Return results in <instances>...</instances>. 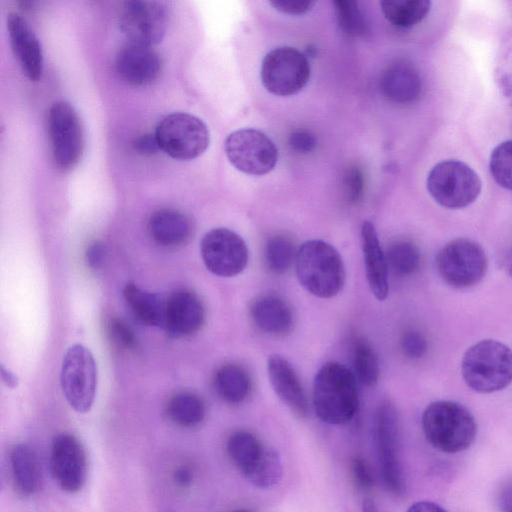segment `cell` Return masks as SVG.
<instances>
[{"label": "cell", "instance_id": "obj_1", "mask_svg": "<svg viewBox=\"0 0 512 512\" xmlns=\"http://www.w3.org/2000/svg\"><path fill=\"white\" fill-rule=\"evenodd\" d=\"M312 402L321 421L332 425L349 422L359 405L355 375L340 363H325L315 375Z\"/></svg>", "mask_w": 512, "mask_h": 512}, {"label": "cell", "instance_id": "obj_2", "mask_svg": "<svg viewBox=\"0 0 512 512\" xmlns=\"http://www.w3.org/2000/svg\"><path fill=\"white\" fill-rule=\"evenodd\" d=\"M421 426L425 439L443 453H458L469 448L477 435V424L463 405L439 400L424 410Z\"/></svg>", "mask_w": 512, "mask_h": 512}, {"label": "cell", "instance_id": "obj_3", "mask_svg": "<svg viewBox=\"0 0 512 512\" xmlns=\"http://www.w3.org/2000/svg\"><path fill=\"white\" fill-rule=\"evenodd\" d=\"M461 373L466 385L475 392L501 391L512 383V349L494 339L481 340L464 353Z\"/></svg>", "mask_w": 512, "mask_h": 512}, {"label": "cell", "instance_id": "obj_4", "mask_svg": "<svg viewBox=\"0 0 512 512\" xmlns=\"http://www.w3.org/2000/svg\"><path fill=\"white\" fill-rule=\"evenodd\" d=\"M296 274L300 284L312 295L331 298L345 283V269L338 251L322 240H308L297 250Z\"/></svg>", "mask_w": 512, "mask_h": 512}, {"label": "cell", "instance_id": "obj_5", "mask_svg": "<svg viewBox=\"0 0 512 512\" xmlns=\"http://www.w3.org/2000/svg\"><path fill=\"white\" fill-rule=\"evenodd\" d=\"M436 268L446 284L455 289L477 285L488 270V258L483 247L468 238H456L437 253Z\"/></svg>", "mask_w": 512, "mask_h": 512}, {"label": "cell", "instance_id": "obj_6", "mask_svg": "<svg viewBox=\"0 0 512 512\" xmlns=\"http://www.w3.org/2000/svg\"><path fill=\"white\" fill-rule=\"evenodd\" d=\"M432 198L447 209H462L472 204L481 192V180L466 163L446 160L437 163L427 177Z\"/></svg>", "mask_w": 512, "mask_h": 512}, {"label": "cell", "instance_id": "obj_7", "mask_svg": "<svg viewBox=\"0 0 512 512\" xmlns=\"http://www.w3.org/2000/svg\"><path fill=\"white\" fill-rule=\"evenodd\" d=\"M161 151L177 160H192L202 155L209 146L210 135L206 124L198 117L175 112L165 116L155 129Z\"/></svg>", "mask_w": 512, "mask_h": 512}, {"label": "cell", "instance_id": "obj_8", "mask_svg": "<svg viewBox=\"0 0 512 512\" xmlns=\"http://www.w3.org/2000/svg\"><path fill=\"white\" fill-rule=\"evenodd\" d=\"M47 128L52 158L58 169H73L81 159L84 137L79 116L66 101H57L48 111Z\"/></svg>", "mask_w": 512, "mask_h": 512}, {"label": "cell", "instance_id": "obj_9", "mask_svg": "<svg viewBox=\"0 0 512 512\" xmlns=\"http://www.w3.org/2000/svg\"><path fill=\"white\" fill-rule=\"evenodd\" d=\"M60 381L69 405L79 413L88 412L93 405L97 387V367L89 349L75 344L66 351Z\"/></svg>", "mask_w": 512, "mask_h": 512}, {"label": "cell", "instance_id": "obj_10", "mask_svg": "<svg viewBox=\"0 0 512 512\" xmlns=\"http://www.w3.org/2000/svg\"><path fill=\"white\" fill-rule=\"evenodd\" d=\"M261 80L276 96H291L303 89L310 78V65L299 50L281 46L268 52L261 65Z\"/></svg>", "mask_w": 512, "mask_h": 512}, {"label": "cell", "instance_id": "obj_11", "mask_svg": "<svg viewBox=\"0 0 512 512\" xmlns=\"http://www.w3.org/2000/svg\"><path fill=\"white\" fill-rule=\"evenodd\" d=\"M224 149L229 162L239 171L261 176L272 171L278 160V150L263 132L244 128L228 135Z\"/></svg>", "mask_w": 512, "mask_h": 512}, {"label": "cell", "instance_id": "obj_12", "mask_svg": "<svg viewBox=\"0 0 512 512\" xmlns=\"http://www.w3.org/2000/svg\"><path fill=\"white\" fill-rule=\"evenodd\" d=\"M375 442L384 487L391 494L400 496L405 490V480L399 459V418L395 407L389 402L378 408Z\"/></svg>", "mask_w": 512, "mask_h": 512}, {"label": "cell", "instance_id": "obj_13", "mask_svg": "<svg viewBox=\"0 0 512 512\" xmlns=\"http://www.w3.org/2000/svg\"><path fill=\"white\" fill-rule=\"evenodd\" d=\"M119 26L129 43L152 47L164 37L166 7L158 1H125L120 9Z\"/></svg>", "mask_w": 512, "mask_h": 512}, {"label": "cell", "instance_id": "obj_14", "mask_svg": "<svg viewBox=\"0 0 512 512\" xmlns=\"http://www.w3.org/2000/svg\"><path fill=\"white\" fill-rule=\"evenodd\" d=\"M200 251L206 268L220 277L241 273L248 262L245 241L227 228H215L207 232L201 240Z\"/></svg>", "mask_w": 512, "mask_h": 512}, {"label": "cell", "instance_id": "obj_15", "mask_svg": "<svg viewBox=\"0 0 512 512\" xmlns=\"http://www.w3.org/2000/svg\"><path fill=\"white\" fill-rule=\"evenodd\" d=\"M49 466L51 476L61 490L77 493L83 488L87 479V456L84 446L74 435L60 433L53 438Z\"/></svg>", "mask_w": 512, "mask_h": 512}, {"label": "cell", "instance_id": "obj_16", "mask_svg": "<svg viewBox=\"0 0 512 512\" xmlns=\"http://www.w3.org/2000/svg\"><path fill=\"white\" fill-rule=\"evenodd\" d=\"M10 44L23 73L31 80L38 81L43 71L41 44L27 21L18 13L7 17Z\"/></svg>", "mask_w": 512, "mask_h": 512}, {"label": "cell", "instance_id": "obj_17", "mask_svg": "<svg viewBox=\"0 0 512 512\" xmlns=\"http://www.w3.org/2000/svg\"><path fill=\"white\" fill-rule=\"evenodd\" d=\"M115 66L119 76L134 86H143L156 80L162 62L151 47L127 43L117 53Z\"/></svg>", "mask_w": 512, "mask_h": 512}, {"label": "cell", "instance_id": "obj_18", "mask_svg": "<svg viewBox=\"0 0 512 512\" xmlns=\"http://www.w3.org/2000/svg\"><path fill=\"white\" fill-rule=\"evenodd\" d=\"M204 308L191 291L178 290L166 299L164 328L174 337L196 332L203 324Z\"/></svg>", "mask_w": 512, "mask_h": 512}, {"label": "cell", "instance_id": "obj_19", "mask_svg": "<svg viewBox=\"0 0 512 512\" xmlns=\"http://www.w3.org/2000/svg\"><path fill=\"white\" fill-rule=\"evenodd\" d=\"M271 386L278 398L297 416L305 417L308 402L303 386L291 364L279 355H272L267 361Z\"/></svg>", "mask_w": 512, "mask_h": 512}, {"label": "cell", "instance_id": "obj_20", "mask_svg": "<svg viewBox=\"0 0 512 512\" xmlns=\"http://www.w3.org/2000/svg\"><path fill=\"white\" fill-rule=\"evenodd\" d=\"M361 242L368 285L375 298L383 301L389 292L388 264L376 229L370 221L362 224Z\"/></svg>", "mask_w": 512, "mask_h": 512}, {"label": "cell", "instance_id": "obj_21", "mask_svg": "<svg viewBox=\"0 0 512 512\" xmlns=\"http://www.w3.org/2000/svg\"><path fill=\"white\" fill-rule=\"evenodd\" d=\"M250 316L259 330L271 335L287 334L294 324L290 305L275 294H265L256 298L250 306Z\"/></svg>", "mask_w": 512, "mask_h": 512}, {"label": "cell", "instance_id": "obj_22", "mask_svg": "<svg viewBox=\"0 0 512 512\" xmlns=\"http://www.w3.org/2000/svg\"><path fill=\"white\" fill-rule=\"evenodd\" d=\"M383 94L396 103L415 101L422 89L421 78L416 68L407 61H396L383 72L380 80Z\"/></svg>", "mask_w": 512, "mask_h": 512}, {"label": "cell", "instance_id": "obj_23", "mask_svg": "<svg viewBox=\"0 0 512 512\" xmlns=\"http://www.w3.org/2000/svg\"><path fill=\"white\" fill-rule=\"evenodd\" d=\"M148 230L158 244L174 247L186 242L190 237L192 227L190 220L182 212L172 208H163L150 216Z\"/></svg>", "mask_w": 512, "mask_h": 512}, {"label": "cell", "instance_id": "obj_24", "mask_svg": "<svg viewBox=\"0 0 512 512\" xmlns=\"http://www.w3.org/2000/svg\"><path fill=\"white\" fill-rule=\"evenodd\" d=\"M10 467L14 485L23 496L34 495L41 486L42 474L36 452L25 443L13 446Z\"/></svg>", "mask_w": 512, "mask_h": 512}, {"label": "cell", "instance_id": "obj_25", "mask_svg": "<svg viewBox=\"0 0 512 512\" xmlns=\"http://www.w3.org/2000/svg\"><path fill=\"white\" fill-rule=\"evenodd\" d=\"M123 295L134 316L147 326L164 327L166 300L129 282Z\"/></svg>", "mask_w": 512, "mask_h": 512}, {"label": "cell", "instance_id": "obj_26", "mask_svg": "<svg viewBox=\"0 0 512 512\" xmlns=\"http://www.w3.org/2000/svg\"><path fill=\"white\" fill-rule=\"evenodd\" d=\"M217 394L229 404H239L250 394L252 383L249 373L238 364L221 366L214 377Z\"/></svg>", "mask_w": 512, "mask_h": 512}, {"label": "cell", "instance_id": "obj_27", "mask_svg": "<svg viewBox=\"0 0 512 512\" xmlns=\"http://www.w3.org/2000/svg\"><path fill=\"white\" fill-rule=\"evenodd\" d=\"M265 449L253 433L244 430L232 433L226 442L229 459L243 475L258 462Z\"/></svg>", "mask_w": 512, "mask_h": 512}, {"label": "cell", "instance_id": "obj_28", "mask_svg": "<svg viewBox=\"0 0 512 512\" xmlns=\"http://www.w3.org/2000/svg\"><path fill=\"white\" fill-rule=\"evenodd\" d=\"M380 4L385 18L400 28H410L420 23L431 7L429 0H384Z\"/></svg>", "mask_w": 512, "mask_h": 512}, {"label": "cell", "instance_id": "obj_29", "mask_svg": "<svg viewBox=\"0 0 512 512\" xmlns=\"http://www.w3.org/2000/svg\"><path fill=\"white\" fill-rule=\"evenodd\" d=\"M166 412L174 424L191 428L203 421L205 405L197 395L190 392H181L169 400Z\"/></svg>", "mask_w": 512, "mask_h": 512}, {"label": "cell", "instance_id": "obj_30", "mask_svg": "<svg viewBox=\"0 0 512 512\" xmlns=\"http://www.w3.org/2000/svg\"><path fill=\"white\" fill-rule=\"evenodd\" d=\"M353 366L357 379L366 386H373L378 382L380 370L377 356L363 337L353 339Z\"/></svg>", "mask_w": 512, "mask_h": 512}, {"label": "cell", "instance_id": "obj_31", "mask_svg": "<svg viewBox=\"0 0 512 512\" xmlns=\"http://www.w3.org/2000/svg\"><path fill=\"white\" fill-rule=\"evenodd\" d=\"M283 474L279 454L266 448L258 462L244 475L255 487L266 489L275 486Z\"/></svg>", "mask_w": 512, "mask_h": 512}, {"label": "cell", "instance_id": "obj_32", "mask_svg": "<svg viewBox=\"0 0 512 512\" xmlns=\"http://www.w3.org/2000/svg\"><path fill=\"white\" fill-rule=\"evenodd\" d=\"M297 250L290 238L275 235L267 241L264 249L266 267L274 274L287 272L295 262Z\"/></svg>", "mask_w": 512, "mask_h": 512}, {"label": "cell", "instance_id": "obj_33", "mask_svg": "<svg viewBox=\"0 0 512 512\" xmlns=\"http://www.w3.org/2000/svg\"><path fill=\"white\" fill-rule=\"evenodd\" d=\"M388 267L399 276L415 273L421 261L418 247L407 240L392 243L386 253Z\"/></svg>", "mask_w": 512, "mask_h": 512}, {"label": "cell", "instance_id": "obj_34", "mask_svg": "<svg viewBox=\"0 0 512 512\" xmlns=\"http://www.w3.org/2000/svg\"><path fill=\"white\" fill-rule=\"evenodd\" d=\"M493 179L503 188L512 190V140L494 148L489 159Z\"/></svg>", "mask_w": 512, "mask_h": 512}, {"label": "cell", "instance_id": "obj_35", "mask_svg": "<svg viewBox=\"0 0 512 512\" xmlns=\"http://www.w3.org/2000/svg\"><path fill=\"white\" fill-rule=\"evenodd\" d=\"M336 17L341 30L349 36H360L366 31L365 19L352 0H336L333 2Z\"/></svg>", "mask_w": 512, "mask_h": 512}, {"label": "cell", "instance_id": "obj_36", "mask_svg": "<svg viewBox=\"0 0 512 512\" xmlns=\"http://www.w3.org/2000/svg\"><path fill=\"white\" fill-rule=\"evenodd\" d=\"M400 346L403 354L412 360L422 358L428 349L425 336L417 330L405 331L400 339Z\"/></svg>", "mask_w": 512, "mask_h": 512}, {"label": "cell", "instance_id": "obj_37", "mask_svg": "<svg viewBox=\"0 0 512 512\" xmlns=\"http://www.w3.org/2000/svg\"><path fill=\"white\" fill-rule=\"evenodd\" d=\"M109 334L114 343L124 349H133L136 346V337L133 330L122 319L112 318L110 320Z\"/></svg>", "mask_w": 512, "mask_h": 512}, {"label": "cell", "instance_id": "obj_38", "mask_svg": "<svg viewBox=\"0 0 512 512\" xmlns=\"http://www.w3.org/2000/svg\"><path fill=\"white\" fill-rule=\"evenodd\" d=\"M344 187L350 202L356 203L363 194L364 179L359 168L350 167L344 174Z\"/></svg>", "mask_w": 512, "mask_h": 512}, {"label": "cell", "instance_id": "obj_39", "mask_svg": "<svg viewBox=\"0 0 512 512\" xmlns=\"http://www.w3.org/2000/svg\"><path fill=\"white\" fill-rule=\"evenodd\" d=\"M351 476L355 485L361 490H369L374 485V477L366 461L360 457L351 462Z\"/></svg>", "mask_w": 512, "mask_h": 512}, {"label": "cell", "instance_id": "obj_40", "mask_svg": "<svg viewBox=\"0 0 512 512\" xmlns=\"http://www.w3.org/2000/svg\"><path fill=\"white\" fill-rule=\"evenodd\" d=\"M315 1L274 0L270 4L278 11L289 15H302L309 12Z\"/></svg>", "mask_w": 512, "mask_h": 512}, {"label": "cell", "instance_id": "obj_41", "mask_svg": "<svg viewBox=\"0 0 512 512\" xmlns=\"http://www.w3.org/2000/svg\"><path fill=\"white\" fill-rule=\"evenodd\" d=\"M290 147L299 153H308L316 146V139L308 131H295L289 137Z\"/></svg>", "mask_w": 512, "mask_h": 512}, {"label": "cell", "instance_id": "obj_42", "mask_svg": "<svg viewBox=\"0 0 512 512\" xmlns=\"http://www.w3.org/2000/svg\"><path fill=\"white\" fill-rule=\"evenodd\" d=\"M133 149L142 155H151L160 150L155 134H144L133 141Z\"/></svg>", "mask_w": 512, "mask_h": 512}, {"label": "cell", "instance_id": "obj_43", "mask_svg": "<svg viewBox=\"0 0 512 512\" xmlns=\"http://www.w3.org/2000/svg\"><path fill=\"white\" fill-rule=\"evenodd\" d=\"M104 257L105 248L101 243L95 242L88 247L86 259L92 269H98L102 265Z\"/></svg>", "mask_w": 512, "mask_h": 512}, {"label": "cell", "instance_id": "obj_44", "mask_svg": "<svg viewBox=\"0 0 512 512\" xmlns=\"http://www.w3.org/2000/svg\"><path fill=\"white\" fill-rule=\"evenodd\" d=\"M193 471L188 466H180L173 473V481L180 488H187L192 484Z\"/></svg>", "mask_w": 512, "mask_h": 512}, {"label": "cell", "instance_id": "obj_45", "mask_svg": "<svg viewBox=\"0 0 512 512\" xmlns=\"http://www.w3.org/2000/svg\"><path fill=\"white\" fill-rule=\"evenodd\" d=\"M498 506L501 512H512V481L508 482L500 491Z\"/></svg>", "mask_w": 512, "mask_h": 512}, {"label": "cell", "instance_id": "obj_46", "mask_svg": "<svg viewBox=\"0 0 512 512\" xmlns=\"http://www.w3.org/2000/svg\"><path fill=\"white\" fill-rule=\"evenodd\" d=\"M406 512H447L437 503L430 501H419L413 503Z\"/></svg>", "mask_w": 512, "mask_h": 512}, {"label": "cell", "instance_id": "obj_47", "mask_svg": "<svg viewBox=\"0 0 512 512\" xmlns=\"http://www.w3.org/2000/svg\"><path fill=\"white\" fill-rule=\"evenodd\" d=\"M1 376H2L4 383L8 387L14 388L17 386V383H18L17 377L12 372L5 369L4 366L1 367Z\"/></svg>", "mask_w": 512, "mask_h": 512}, {"label": "cell", "instance_id": "obj_48", "mask_svg": "<svg viewBox=\"0 0 512 512\" xmlns=\"http://www.w3.org/2000/svg\"><path fill=\"white\" fill-rule=\"evenodd\" d=\"M362 512H378V509L373 500L366 498L362 502Z\"/></svg>", "mask_w": 512, "mask_h": 512}, {"label": "cell", "instance_id": "obj_49", "mask_svg": "<svg viewBox=\"0 0 512 512\" xmlns=\"http://www.w3.org/2000/svg\"><path fill=\"white\" fill-rule=\"evenodd\" d=\"M232 512H253V511L248 508H238V509L233 510Z\"/></svg>", "mask_w": 512, "mask_h": 512}]
</instances>
